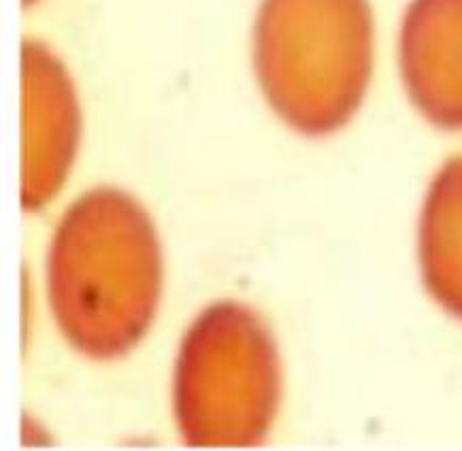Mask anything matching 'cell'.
I'll return each mask as SVG.
<instances>
[{
	"label": "cell",
	"mask_w": 462,
	"mask_h": 451,
	"mask_svg": "<svg viewBox=\"0 0 462 451\" xmlns=\"http://www.w3.org/2000/svg\"><path fill=\"white\" fill-rule=\"evenodd\" d=\"M375 62L369 0H263L254 69L273 111L307 136H326L356 115Z\"/></svg>",
	"instance_id": "obj_2"
},
{
	"label": "cell",
	"mask_w": 462,
	"mask_h": 451,
	"mask_svg": "<svg viewBox=\"0 0 462 451\" xmlns=\"http://www.w3.org/2000/svg\"><path fill=\"white\" fill-rule=\"evenodd\" d=\"M275 338L254 308L216 302L181 338L175 364V419L189 447H254L280 411Z\"/></svg>",
	"instance_id": "obj_3"
},
{
	"label": "cell",
	"mask_w": 462,
	"mask_h": 451,
	"mask_svg": "<svg viewBox=\"0 0 462 451\" xmlns=\"http://www.w3.org/2000/svg\"><path fill=\"white\" fill-rule=\"evenodd\" d=\"M22 58V205L26 211H37L67 181L79 147L81 115L70 75L43 43L26 41Z\"/></svg>",
	"instance_id": "obj_4"
},
{
	"label": "cell",
	"mask_w": 462,
	"mask_h": 451,
	"mask_svg": "<svg viewBox=\"0 0 462 451\" xmlns=\"http://www.w3.org/2000/svg\"><path fill=\"white\" fill-rule=\"evenodd\" d=\"M47 290L70 347L92 360L128 354L162 292V249L143 205L117 188L79 196L53 233Z\"/></svg>",
	"instance_id": "obj_1"
},
{
	"label": "cell",
	"mask_w": 462,
	"mask_h": 451,
	"mask_svg": "<svg viewBox=\"0 0 462 451\" xmlns=\"http://www.w3.org/2000/svg\"><path fill=\"white\" fill-rule=\"evenodd\" d=\"M401 81L432 126L462 130V0H411L399 31Z\"/></svg>",
	"instance_id": "obj_5"
},
{
	"label": "cell",
	"mask_w": 462,
	"mask_h": 451,
	"mask_svg": "<svg viewBox=\"0 0 462 451\" xmlns=\"http://www.w3.org/2000/svg\"><path fill=\"white\" fill-rule=\"evenodd\" d=\"M420 269L432 300L462 319V156L441 166L426 194Z\"/></svg>",
	"instance_id": "obj_6"
}]
</instances>
